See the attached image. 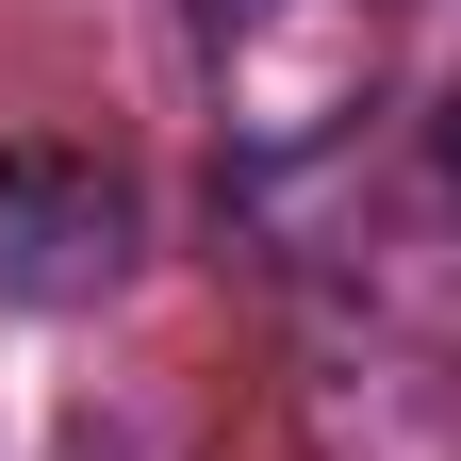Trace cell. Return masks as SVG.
<instances>
[{
  "instance_id": "6da1fadb",
  "label": "cell",
  "mask_w": 461,
  "mask_h": 461,
  "mask_svg": "<svg viewBox=\"0 0 461 461\" xmlns=\"http://www.w3.org/2000/svg\"><path fill=\"white\" fill-rule=\"evenodd\" d=\"M132 264V198L99 165H0V280L17 297H99Z\"/></svg>"
},
{
  "instance_id": "7a4b0ae2",
  "label": "cell",
  "mask_w": 461,
  "mask_h": 461,
  "mask_svg": "<svg viewBox=\"0 0 461 461\" xmlns=\"http://www.w3.org/2000/svg\"><path fill=\"white\" fill-rule=\"evenodd\" d=\"M445 165H461V99H445Z\"/></svg>"
}]
</instances>
